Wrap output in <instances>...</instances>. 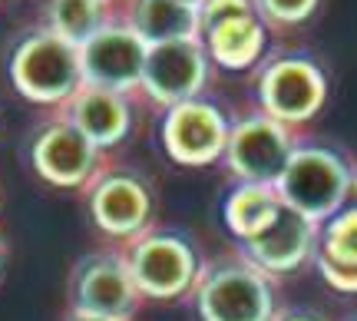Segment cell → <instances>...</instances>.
<instances>
[{"label":"cell","instance_id":"cell-7","mask_svg":"<svg viewBox=\"0 0 357 321\" xmlns=\"http://www.w3.org/2000/svg\"><path fill=\"white\" fill-rule=\"evenodd\" d=\"M66 301L70 311L96 315V318L136 321L146 298L132 282L123 248H93L79 255L66 278Z\"/></svg>","mask_w":357,"mask_h":321},{"label":"cell","instance_id":"cell-15","mask_svg":"<svg viewBox=\"0 0 357 321\" xmlns=\"http://www.w3.org/2000/svg\"><path fill=\"white\" fill-rule=\"evenodd\" d=\"M311 265L328 288L341 295H357V206H341L334 216L318 222V245Z\"/></svg>","mask_w":357,"mask_h":321},{"label":"cell","instance_id":"cell-20","mask_svg":"<svg viewBox=\"0 0 357 321\" xmlns=\"http://www.w3.org/2000/svg\"><path fill=\"white\" fill-rule=\"evenodd\" d=\"M252 3L268 30L284 33V30H298L307 20H314L324 0H252Z\"/></svg>","mask_w":357,"mask_h":321},{"label":"cell","instance_id":"cell-28","mask_svg":"<svg viewBox=\"0 0 357 321\" xmlns=\"http://www.w3.org/2000/svg\"><path fill=\"white\" fill-rule=\"evenodd\" d=\"M109 3H116V0H109Z\"/></svg>","mask_w":357,"mask_h":321},{"label":"cell","instance_id":"cell-21","mask_svg":"<svg viewBox=\"0 0 357 321\" xmlns=\"http://www.w3.org/2000/svg\"><path fill=\"white\" fill-rule=\"evenodd\" d=\"M199 33L208 30V27L222 24L229 17H238V13H255V3L252 0H199Z\"/></svg>","mask_w":357,"mask_h":321},{"label":"cell","instance_id":"cell-18","mask_svg":"<svg viewBox=\"0 0 357 321\" xmlns=\"http://www.w3.org/2000/svg\"><path fill=\"white\" fill-rule=\"evenodd\" d=\"M281 195L265 182H231L222 195V222L235 242H245L278 216Z\"/></svg>","mask_w":357,"mask_h":321},{"label":"cell","instance_id":"cell-26","mask_svg":"<svg viewBox=\"0 0 357 321\" xmlns=\"http://www.w3.org/2000/svg\"><path fill=\"white\" fill-rule=\"evenodd\" d=\"M341 321H357V315H347V318H341Z\"/></svg>","mask_w":357,"mask_h":321},{"label":"cell","instance_id":"cell-13","mask_svg":"<svg viewBox=\"0 0 357 321\" xmlns=\"http://www.w3.org/2000/svg\"><path fill=\"white\" fill-rule=\"evenodd\" d=\"M314 245H318V222H311L307 216L281 202L278 216L258 235L235 242V248L255 269L265 271L268 278L281 282V278H291L298 271H305L314 262Z\"/></svg>","mask_w":357,"mask_h":321},{"label":"cell","instance_id":"cell-19","mask_svg":"<svg viewBox=\"0 0 357 321\" xmlns=\"http://www.w3.org/2000/svg\"><path fill=\"white\" fill-rule=\"evenodd\" d=\"M116 20L109 0H50L47 3V30L83 47L96 30Z\"/></svg>","mask_w":357,"mask_h":321},{"label":"cell","instance_id":"cell-8","mask_svg":"<svg viewBox=\"0 0 357 321\" xmlns=\"http://www.w3.org/2000/svg\"><path fill=\"white\" fill-rule=\"evenodd\" d=\"M301 133L271 119L261 110L231 119L229 142L222 153V166L229 169L231 182H265L275 186L291 159Z\"/></svg>","mask_w":357,"mask_h":321},{"label":"cell","instance_id":"cell-22","mask_svg":"<svg viewBox=\"0 0 357 321\" xmlns=\"http://www.w3.org/2000/svg\"><path fill=\"white\" fill-rule=\"evenodd\" d=\"M271 321H328L321 311L314 308H301V305H288V308H278Z\"/></svg>","mask_w":357,"mask_h":321},{"label":"cell","instance_id":"cell-23","mask_svg":"<svg viewBox=\"0 0 357 321\" xmlns=\"http://www.w3.org/2000/svg\"><path fill=\"white\" fill-rule=\"evenodd\" d=\"M60 321H116V318H96V315H83V311H66Z\"/></svg>","mask_w":357,"mask_h":321},{"label":"cell","instance_id":"cell-3","mask_svg":"<svg viewBox=\"0 0 357 321\" xmlns=\"http://www.w3.org/2000/svg\"><path fill=\"white\" fill-rule=\"evenodd\" d=\"M354 166L357 159L344 146L301 136L275 189L284 206H291L311 222H324L347 202V186H351Z\"/></svg>","mask_w":357,"mask_h":321},{"label":"cell","instance_id":"cell-17","mask_svg":"<svg viewBox=\"0 0 357 321\" xmlns=\"http://www.w3.org/2000/svg\"><path fill=\"white\" fill-rule=\"evenodd\" d=\"M123 3V24H129L146 47L169 43V40L199 37V10L185 0H119Z\"/></svg>","mask_w":357,"mask_h":321},{"label":"cell","instance_id":"cell-12","mask_svg":"<svg viewBox=\"0 0 357 321\" xmlns=\"http://www.w3.org/2000/svg\"><path fill=\"white\" fill-rule=\"evenodd\" d=\"M146 50H149L146 40L116 17L79 47L83 83L109 93H123V96L139 93Z\"/></svg>","mask_w":357,"mask_h":321},{"label":"cell","instance_id":"cell-9","mask_svg":"<svg viewBox=\"0 0 357 321\" xmlns=\"http://www.w3.org/2000/svg\"><path fill=\"white\" fill-rule=\"evenodd\" d=\"M229 126L231 119L225 116L222 106L205 100V96H195V100L162 110L159 142H162V153L176 166L205 169L222 163L225 142H229Z\"/></svg>","mask_w":357,"mask_h":321},{"label":"cell","instance_id":"cell-11","mask_svg":"<svg viewBox=\"0 0 357 321\" xmlns=\"http://www.w3.org/2000/svg\"><path fill=\"white\" fill-rule=\"evenodd\" d=\"M26 156L33 172L56 189H83L106 163V153H100L63 113L33 129Z\"/></svg>","mask_w":357,"mask_h":321},{"label":"cell","instance_id":"cell-27","mask_svg":"<svg viewBox=\"0 0 357 321\" xmlns=\"http://www.w3.org/2000/svg\"><path fill=\"white\" fill-rule=\"evenodd\" d=\"M185 3H195V7H199V0H185Z\"/></svg>","mask_w":357,"mask_h":321},{"label":"cell","instance_id":"cell-4","mask_svg":"<svg viewBox=\"0 0 357 321\" xmlns=\"http://www.w3.org/2000/svg\"><path fill=\"white\" fill-rule=\"evenodd\" d=\"M119 248L146 301L189 298L205 265L202 248L189 232L176 229V225H159V222Z\"/></svg>","mask_w":357,"mask_h":321},{"label":"cell","instance_id":"cell-5","mask_svg":"<svg viewBox=\"0 0 357 321\" xmlns=\"http://www.w3.org/2000/svg\"><path fill=\"white\" fill-rule=\"evenodd\" d=\"M331 93V80L324 66L301 50H278L255 66L252 96L255 110L268 113L284 126L301 129L324 110Z\"/></svg>","mask_w":357,"mask_h":321},{"label":"cell","instance_id":"cell-24","mask_svg":"<svg viewBox=\"0 0 357 321\" xmlns=\"http://www.w3.org/2000/svg\"><path fill=\"white\" fill-rule=\"evenodd\" d=\"M344 206H357V166H354V176H351V186H347V202Z\"/></svg>","mask_w":357,"mask_h":321},{"label":"cell","instance_id":"cell-10","mask_svg":"<svg viewBox=\"0 0 357 321\" xmlns=\"http://www.w3.org/2000/svg\"><path fill=\"white\" fill-rule=\"evenodd\" d=\"M208 77H212V60H208L199 37L153 43L146 50L139 93L153 106L169 110L176 103L202 96L208 87Z\"/></svg>","mask_w":357,"mask_h":321},{"label":"cell","instance_id":"cell-2","mask_svg":"<svg viewBox=\"0 0 357 321\" xmlns=\"http://www.w3.org/2000/svg\"><path fill=\"white\" fill-rule=\"evenodd\" d=\"M93 229L106 242L126 245L159 222V195L153 179L126 163H102L79 189Z\"/></svg>","mask_w":357,"mask_h":321},{"label":"cell","instance_id":"cell-1","mask_svg":"<svg viewBox=\"0 0 357 321\" xmlns=\"http://www.w3.org/2000/svg\"><path fill=\"white\" fill-rule=\"evenodd\" d=\"M189 301L199 321H271L281 308L278 282L255 269L238 248L205 258Z\"/></svg>","mask_w":357,"mask_h":321},{"label":"cell","instance_id":"cell-16","mask_svg":"<svg viewBox=\"0 0 357 321\" xmlns=\"http://www.w3.org/2000/svg\"><path fill=\"white\" fill-rule=\"evenodd\" d=\"M208 60L229 73L255 70L268 53V27L258 13H238L199 33Z\"/></svg>","mask_w":357,"mask_h":321},{"label":"cell","instance_id":"cell-6","mask_svg":"<svg viewBox=\"0 0 357 321\" xmlns=\"http://www.w3.org/2000/svg\"><path fill=\"white\" fill-rule=\"evenodd\" d=\"M13 90L37 106H63L83 87L79 47L53 30H33L13 47L7 60Z\"/></svg>","mask_w":357,"mask_h":321},{"label":"cell","instance_id":"cell-25","mask_svg":"<svg viewBox=\"0 0 357 321\" xmlns=\"http://www.w3.org/2000/svg\"><path fill=\"white\" fill-rule=\"evenodd\" d=\"M3 269H7V239L0 235V278H3Z\"/></svg>","mask_w":357,"mask_h":321},{"label":"cell","instance_id":"cell-14","mask_svg":"<svg viewBox=\"0 0 357 321\" xmlns=\"http://www.w3.org/2000/svg\"><path fill=\"white\" fill-rule=\"evenodd\" d=\"M60 110L100 153H109L116 146H123L129 140V133H132V123H136L129 96L100 90V87H86V83Z\"/></svg>","mask_w":357,"mask_h":321}]
</instances>
